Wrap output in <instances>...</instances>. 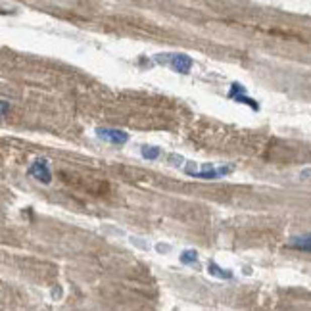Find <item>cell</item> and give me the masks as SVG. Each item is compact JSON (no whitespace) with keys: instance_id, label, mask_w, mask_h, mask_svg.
<instances>
[{"instance_id":"cell-1","label":"cell","mask_w":311,"mask_h":311,"mask_svg":"<svg viewBox=\"0 0 311 311\" xmlns=\"http://www.w3.org/2000/svg\"><path fill=\"white\" fill-rule=\"evenodd\" d=\"M156 61L169 66L173 71L182 73V75H186L192 70V64H194L191 56H186V54H158Z\"/></svg>"},{"instance_id":"cell-2","label":"cell","mask_w":311,"mask_h":311,"mask_svg":"<svg viewBox=\"0 0 311 311\" xmlns=\"http://www.w3.org/2000/svg\"><path fill=\"white\" fill-rule=\"evenodd\" d=\"M231 171H234V167H232V165H229V167H219V169H215V167H211L210 163H206L202 171H194L192 167H186V175H191V177H194V179H210V181H213V179L225 177V175H227V173H231Z\"/></svg>"},{"instance_id":"cell-3","label":"cell","mask_w":311,"mask_h":311,"mask_svg":"<svg viewBox=\"0 0 311 311\" xmlns=\"http://www.w3.org/2000/svg\"><path fill=\"white\" fill-rule=\"evenodd\" d=\"M29 175L35 177L37 181L44 182V184H50L52 182V173L48 167V161L46 160H37L33 165L29 167Z\"/></svg>"},{"instance_id":"cell-4","label":"cell","mask_w":311,"mask_h":311,"mask_svg":"<svg viewBox=\"0 0 311 311\" xmlns=\"http://www.w3.org/2000/svg\"><path fill=\"white\" fill-rule=\"evenodd\" d=\"M229 98L240 102V104H246V106H250L252 110H256V111L260 110V104L246 94V89H244V85H240V83H232L231 92H229Z\"/></svg>"},{"instance_id":"cell-5","label":"cell","mask_w":311,"mask_h":311,"mask_svg":"<svg viewBox=\"0 0 311 311\" xmlns=\"http://www.w3.org/2000/svg\"><path fill=\"white\" fill-rule=\"evenodd\" d=\"M96 137L102 139V141L110 142V144H117V146H121V144H125L129 141V135L117 129H98L96 131Z\"/></svg>"},{"instance_id":"cell-6","label":"cell","mask_w":311,"mask_h":311,"mask_svg":"<svg viewBox=\"0 0 311 311\" xmlns=\"http://www.w3.org/2000/svg\"><path fill=\"white\" fill-rule=\"evenodd\" d=\"M208 273L213 275V277H217V279H232V271H229V269H223V267H219V265H217V263H213V261L208 263Z\"/></svg>"},{"instance_id":"cell-7","label":"cell","mask_w":311,"mask_h":311,"mask_svg":"<svg viewBox=\"0 0 311 311\" xmlns=\"http://www.w3.org/2000/svg\"><path fill=\"white\" fill-rule=\"evenodd\" d=\"M290 248L301 252H311V234L309 236H303V238H294L290 242Z\"/></svg>"},{"instance_id":"cell-8","label":"cell","mask_w":311,"mask_h":311,"mask_svg":"<svg viewBox=\"0 0 311 311\" xmlns=\"http://www.w3.org/2000/svg\"><path fill=\"white\" fill-rule=\"evenodd\" d=\"M141 154H142V158L144 160H158L160 158V148H156V146H142V150H141Z\"/></svg>"},{"instance_id":"cell-9","label":"cell","mask_w":311,"mask_h":311,"mask_svg":"<svg viewBox=\"0 0 311 311\" xmlns=\"http://www.w3.org/2000/svg\"><path fill=\"white\" fill-rule=\"evenodd\" d=\"M198 261V254L194 250H184L181 256V263H184V265H194Z\"/></svg>"},{"instance_id":"cell-10","label":"cell","mask_w":311,"mask_h":311,"mask_svg":"<svg viewBox=\"0 0 311 311\" xmlns=\"http://www.w3.org/2000/svg\"><path fill=\"white\" fill-rule=\"evenodd\" d=\"M2 113H4V115L8 113V102L6 100H2Z\"/></svg>"}]
</instances>
